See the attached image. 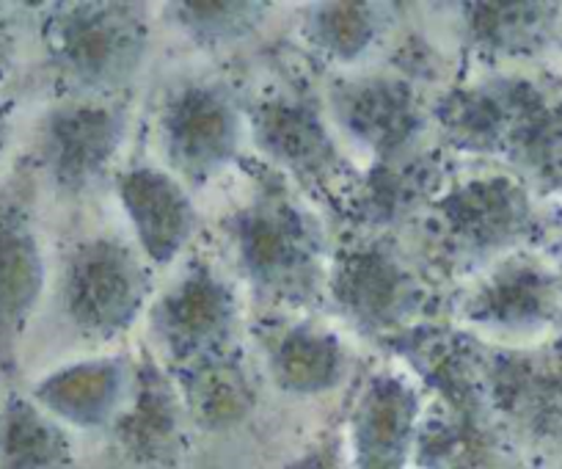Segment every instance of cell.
Segmentation results:
<instances>
[{"label": "cell", "instance_id": "1", "mask_svg": "<svg viewBox=\"0 0 562 469\" xmlns=\"http://www.w3.org/2000/svg\"><path fill=\"white\" fill-rule=\"evenodd\" d=\"M36 284L31 241L9 215L0 213V321L14 317Z\"/></svg>", "mask_w": 562, "mask_h": 469}, {"label": "cell", "instance_id": "2", "mask_svg": "<svg viewBox=\"0 0 562 469\" xmlns=\"http://www.w3.org/2000/svg\"><path fill=\"white\" fill-rule=\"evenodd\" d=\"M7 62V40H3V31H0V67Z\"/></svg>", "mask_w": 562, "mask_h": 469}]
</instances>
